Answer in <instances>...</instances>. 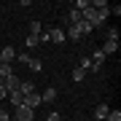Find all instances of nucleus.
<instances>
[{
	"mask_svg": "<svg viewBox=\"0 0 121 121\" xmlns=\"http://www.w3.org/2000/svg\"><path fill=\"white\" fill-rule=\"evenodd\" d=\"M108 13H110V8H102V11H97V8H91V3H89V8L83 11L81 16H83V22H89L91 27H99V24H105Z\"/></svg>",
	"mask_w": 121,
	"mask_h": 121,
	"instance_id": "f257e3e1",
	"label": "nucleus"
},
{
	"mask_svg": "<svg viewBox=\"0 0 121 121\" xmlns=\"http://www.w3.org/2000/svg\"><path fill=\"white\" fill-rule=\"evenodd\" d=\"M32 118H35V110H30L27 105H19V108H13L11 121H32Z\"/></svg>",
	"mask_w": 121,
	"mask_h": 121,
	"instance_id": "f03ea898",
	"label": "nucleus"
},
{
	"mask_svg": "<svg viewBox=\"0 0 121 121\" xmlns=\"http://www.w3.org/2000/svg\"><path fill=\"white\" fill-rule=\"evenodd\" d=\"M13 59H16V48H13V46H5V48H0V62L11 65Z\"/></svg>",
	"mask_w": 121,
	"mask_h": 121,
	"instance_id": "7ed1b4c3",
	"label": "nucleus"
},
{
	"mask_svg": "<svg viewBox=\"0 0 121 121\" xmlns=\"http://www.w3.org/2000/svg\"><path fill=\"white\" fill-rule=\"evenodd\" d=\"M19 83H22V81H19V78L13 75V73L3 78V86H5V91H16V89H19Z\"/></svg>",
	"mask_w": 121,
	"mask_h": 121,
	"instance_id": "20e7f679",
	"label": "nucleus"
},
{
	"mask_svg": "<svg viewBox=\"0 0 121 121\" xmlns=\"http://www.w3.org/2000/svg\"><path fill=\"white\" fill-rule=\"evenodd\" d=\"M22 105H27L30 110H35L38 105H43V102H40V94H38V91H32V94H27V97H24V102H22Z\"/></svg>",
	"mask_w": 121,
	"mask_h": 121,
	"instance_id": "39448f33",
	"label": "nucleus"
},
{
	"mask_svg": "<svg viewBox=\"0 0 121 121\" xmlns=\"http://www.w3.org/2000/svg\"><path fill=\"white\" fill-rule=\"evenodd\" d=\"M48 40H51V43H65V30H59V27L48 30Z\"/></svg>",
	"mask_w": 121,
	"mask_h": 121,
	"instance_id": "423d86ee",
	"label": "nucleus"
},
{
	"mask_svg": "<svg viewBox=\"0 0 121 121\" xmlns=\"http://www.w3.org/2000/svg\"><path fill=\"white\" fill-rule=\"evenodd\" d=\"M108 113H110L108 105H97V108H94V121H105V118H108Z\"/></svg>",
	"mask_w": 121,
	"mask_h": 121,
	"instance_id": "0eeeda50",
	"label": "nucleus"
},
{
	"mask_svg": "<svg viewBox=\"0 0 121 121\" xmlns=\"http://www.w3.org/2000/svg\"><path fill=\"white\" fill-rule=\"evenodd\" d=\"M99 51H102L105 56H108V54H116L118 51V40H105V46L99 48Z\"/></svg>",
	"mask_w": 121,
	"mask_h": 121,
	"instance_id": "6e6552de",
	"label": "nucleus"
},
{
	"mask_svg": "<svg viewBox=\"0 0 121 121\" xmlns=\"http://www.w3.org/2000/svg\"><path fill=\"white\" fill-rule=\"evenodd\" d=\"M8 99H11V105H13V108H19V105L24 102V94L16 89V91H8Z\"/></svg>",
	"mask_w": 121,
	"mask_h": 121,
	"instance_id": "1a4fd4ad",
	"label": "nucleus"
},
{
	"mask_svg": "<svg viewBox=\"0 0 121 121\" xmlns=\"http://www.w3.org/2000/svg\"><path fill=\"white\" fill-rule=\"evenodd\" d=\"M75 30H78V35H81V38H83V35H89V32H94V27H91L89 22H83V19H81V22L75 24Z\"/></svg>",
	"mask_w": 121,
	"mask_h": 121,
	"instance_id": "9d476101",
	"label": "nucleus"
},
{
	"mask_svg": "<svg viewBox=\"0 0 121 121\" xmlns=\"http://www.w3.org/2000/svg\"><path fill=\"white\" fill-rule=\"evenodd\" d=\"M54 99H56V89L54 86H48L43 94H40V102H54Z\"/></svg>",
	"mask_w": 121,
	"mask_h": 121,
	"instance_id": "9b49d317",
	"label": "nucleus"
},
{
	"mask_svg": "<svg viewBox=\"0 0 121 121\" xmlns=\"http://www.w3.org/2000/svg\"><path fill=\"white\" fill-rule=\"evenodd\" d=\"M19 91H22L24 97L32 94V91H35V83H32V81H22V83H19Z\"/></svg>",
	"mask_w": 121,
	"mask_h": 121,
	"instance_id": "f8f14e48",
	"label": "nucleus"
},
{
	"mask_svg": "<svg viewBox=\"0 0 121 121\" xmlns=\"http://www.w3.org/2000/svg\"><path fill=\"white\" fill-rule=\"evenodd\" d=\"M67 19H70V27H75V24L81 22L83 16H81V11H75V8H73V11H70V16H67Z\"/></svg>",
	"mask_w": 121,
	"mask_h": 121,
	"instance_id": "ddd939ff",
	"label": "nucleus"
},
{
	"mask_svg": "<svg viewBox=\"0 0 121 121\" xmlns=\"http://www.w3.org/2000/svg\"><path fill=\"white\" fill-rule=\"evenodd\" d=\"M24 43H27V48H35V46L40 43V40H38V35H30V32H27V38H24Z\"/></svg>",
	"mask_w": 121,
	"mask_h": 121,
	"instance_id": "4468645a",
	"label": "nucleus"
},
{
	"mask_svg": "<svg viewBox=\"0 0 121 121\" xmlns=\"http://www.w3.org/2000/svg\"><path fill=\"white\" fill-rule=\"evenodd\" d=\"M43 32V24L40 22H30V35H40Z\"/></svg>",
	"mask_w": 121,
	"mask_h": 121,
	"instance_id": "2eb2a0df",
	"label": "nucleus"
},
{
	"mask_svg": "<svg viewBox=\"0 0 121 121\" xmlns=\"http://www.w3.org/2000/svg\"><path fill=\"white\" fill-rule=\"evenodd\" d=\"M78 67H81L83 73H89V70H91V59H89V56H81V65H78Z\"/></svg>",
	"mask_w": 121,
	"mask_h": 121,
	"instance_id": "dca6fc26",
	"label": "nucleus"
},
{
	"mask_svg": "<svg viewBox=\"0 0 121 121\" xmlns=\"http://www.w3.org/2000/svg\"><path fill=\"white\" fill-rule=\"evenodd\" d=\"M65 38H70V40H81V35H78L75 27H70V30H65Z\"/></svg>",
	"mask_w": 121,
	"mask_h": 121,
	"instance_id": "f3484780",
	"label": "nucleus"
},
{
	"mask_svg": "<svg viewBox=\"0 0 121 121\" xmlns=\"http://www.w3.org/2000/svg\"><path fill=\"white\" fill-rule=\"evenodd\" d=\"M27 65H30V67L35 70V73H40V70H43V62H40V59H30Z\"/></svg>",
	"mask_w": 121,
	"mask_h": 121,
	"instance_id": "a211bd4d",
	"label": "nucleus"
},
{
	"mask_svg": "<svg viewBox=\"0 0 121 121\" xmlns=\"http://www.w3.org/2000/svg\"><path fill=\"white\" fill-rule=\"evenodd\" d=\"M13 70H11V65H5V62H0V78H5V75H11Z\"/></svg>",
	"mask_w": 121,
	"mask_h": 121,
	"instance_id": "6ab92c4d",
	"label": "nucleus"
},
{
	"mask_svg": "<svg viewBox=\"0 0 121 121\" xmlns=\"http://www.w3.org/2000/svg\"><path fill=\"white\" fill-rule=\"evenodd\" d=\"M16 59H19V62H22V65H27V62H30V59H32V56H30V54H27V51H16Z\"/></svg>",
	"mask_w": 121,
	"mask_h": 121,
	"instance_id": "aec40b11",
	"label": "nucleus"
},
{
	"mask_svg": "<svg viewBox=\"0 0 121 121\" xmlns=\"http://www.w3.org/2000/svg\"><path fill=\"white\" fill-rule=\"evenodd\" d=\"M46 121H62V113H56V110H48V113H46Z\"/></svg>",
	"mask_w": 121,
	"mask_h": 121,
	"instance_id": "412c9836",
	"label": "nucleus"
},
{
	"mask_svg": "<svg viewBox=\"0 0 121 121\" xmlns=\"http://www.w3.org/2000/svg\"><path fill=\"white\" fill-rule=\"evenodd\" d=\"M83 78H86V73H83L81 67H75L73 70V81H83Z\"/></svg>",
	"mask_w": 121,
	"mask_h": 121,
	"instance_id": "4be33fe9",
	"label": "nucleus"
},
{
	"mask_svg": "<svg viewBox=\"0 0 121 121\" xmlns=\"http://www.w3.org/2000/svg\"><path fill=\"white\" fill-rule=\"evenodd\" d=\"M105 121H121V110H110V113H108V118H105Z\"/></svg>",
	"mask_w": 121,
	"mask_h": 121,
	"instance_id": "5701e85b",
	"label": "nucleus"
},
{
	"mask_svg": "<svg viewBox=\"0 0 121 121\" xmlns=\"http://www.w3.org/2000/svg\"><path fill=\"white\" fill-rule=\"evenodd\" d=\"M0 121H11V113H8V110H5V108H3V105H0Z\"/></svg>",
	"mask_w": 121,
	"mask_h": 121,
	"instance_id": "b1692460",
	"label": "nucleus"
},
{
	"mask_svg": "<svg viewBox=\"0 0 121 121\" xmlns=\"http://www.w3.org/2000/svg\"><path fill=\"white\" fill-rule=\"evenodd\" d=\"M108 40H118V30H108Z\"/></svg>",
	"mask_w": 121,
	"mask_h": 121,
	"instance_id": "393cba45",
	"label": "nucleus"
},
{
	"mask_svg": "<svg viewBox=\"0 0 121 121\" xmlns=\"http://www.w3.org/2000/svg\"><path fill=\"white\" fill-rule=\"evenodd\" d=\"M5 97H8V91H5V86H3V83H0V102H3Z\"/></svg>",
	"mask_w": 121,
	"mask_h": 121,
	"instance_id": "a878e982",
	"label": "nucleus"
},
{
	"mask_svg": "<svg viewBox=\"0 0 121 121\" xmlns=\"http://www.w3.org/2000/svg\"><path fill=\"white\" fill-rule=\"evenodd\" d=\"M0 22H3V16H0Z\"/></svg>",
	"mask_w": 121,
	"mask_h": 121,
	"instance_id": "bb28decb",
	"label": "nucleus"
}]
</instances>
